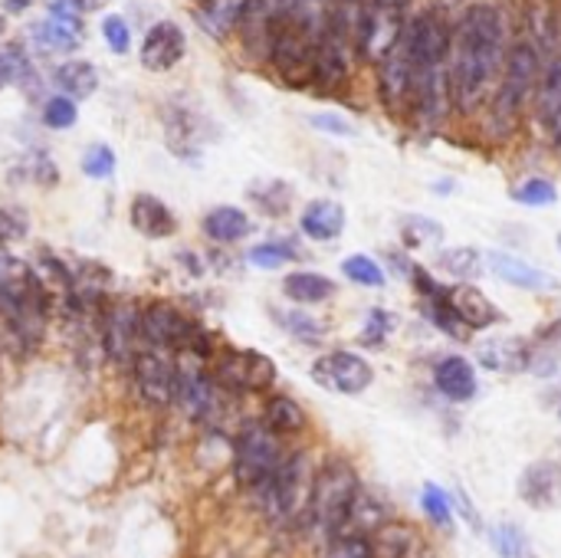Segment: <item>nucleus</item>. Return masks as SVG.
Returning <instances> with one entry per match:
<instances>
[{
	"label": "nucleus",
	"mask_w": 561,
	"mask_h": 558,
	"mask_svg": "<svg viewBox=\"0 0 561 558\" xmlns=\"http://www.w3.org/2000/svg\"><path fill=\"white\" fill-rule=\"evenodd\" d=\"M506 62V20L493 3H470L450 33V99L473 112L483 105L490 86Z\"/></svg>",
	"instance_id": "1"
},
{
	"label": "nucleus",
	"mask_w": 561,
	"mask_h": 558,
	"mask_svg": "<svg viewBox=\"0 0 561 558\" xmlns=\"http://www.w3.org/2000/svg\"><path fill=\"white\" fill-rule=\"evenodd\" d=\"M398 49L408 62V102L424 128H437L450 99V30L440 13H417L404 20Z\"/></svg>",
	"instance_id": "2"
},
{
	"label": "nucleus",
	"mask_w": 561,
	"mask_h": 558,
	"mask_svg": "<svg viewBox=\"0 0 561 558\" xmlns=\"http://www.w3.org/2000/svg\"><path fill=\"white\" fill-rule=\"evenodd\" d=\"M53 316V296L46 293L33 263L0 250V319L20 345H39Z\"/></svg>",
	"instance_id": "3"
},
{
	"label": "nucleus",
	"mask_w": 561,
	"mask_h": 558,
	"mask_svg": "<svg viewBox=\"0 0 561 558\" xmlns=\"http://www.w3.org/2000/svg\"><path fill=\"white\" fill-rule=\"evenodd\" d=\"M141 342L145 349H158L171 358H201L210 362L220 349L214 332L197 322L174 299H148L141 303Z\"/></svg>",
	"instance_id": "4"
},
{
	"label": "nucleus",
	"mask_w": 561,
	"mask_h": 558,
	"mask_svg": "<svg viewBox=\"0 0 561 558\" xmlns=\"http://www.w3.org/2000/svg\"><path fill=\"white\" fill-rule=\"evenodd\" d=\"M358 493H362V480H358V470L352 467V460L329 457L312 474L306 526L316 529L325 543L345 536Z\"/></svg>",
	"instance_id": "5"
},
{
	"label": "nucleus",
	"mask_w": 561,
	"mask_h": 558,
	"mask_svg": "<svg viewBox=\"0 0 561 558\" xmlns=\"http://www.w3.org/2000/svg\"><path fill=\"white\" fill-rule=\"evenodd\" d=\"M286 457V444L263 421H243L230 437V477L243 493L266 483Z\"/></svg>",
	"instance_id": "6"
},
{
	"label": "nucleus",
	"mask_w": 561,
	"mask_h": 558,
	"mask_svg": "<svg viewBox=\"0 0 561 558\" xmlns=\"http://www.w3.org/2000/svg\"><path fill=\"white\" fill-rule=\"evenodd\" d=\"M207 372L227 398H266L279 375L266 352L237 345H220L207 362Z\"/></svg>",
	"instance_id": "7"
},
{
	"label": "nucleus",
	"mask_w": 561,
	"mask_h": 558,
	"mask_svg": "<svg viewBox=\"0 0 561 558\" xmlns=\"http://www.w3.org/2000/svg\"><path fill=\"white\" fill-rule=\"evenodd\" d=\"M539 66H542V59H539L533 43H516L510 49V56L503 62V72H500V89L493 95V122H496V128L510 132L519 122V115H523V109H526L536 82H539Z\"/></svg>",
	"instance_id": "8"
},
{
	"label": "nucleus",
	"mask_w": 561,
	"mask_h": 558,
	"mask_svg": "<svg viewBox=\"0 0 561 558\" xmlns=\"http://www.w3.org/2000/svg\"><path fill=\"white\" fill-rule=\"evenodd\" d=\"M230 398L217 388V382L207 372V362L201 358H178V401L174 408L187 424L197 428H217L227 414Z\"/></svg>",
	"instance_id": "9"
},
{
	"label": "nucleus",
	"mask_w": 561,
	"mask_h": 558,
	"mask_svg": "<svg viewBox=\"0 0 561 558\" xmlns=\"http://www.w3.org/2000/svg\"><path fill=\"white\" fill-rule=\"evenodd\" d=\"M99 345L108 365L128 372L135 355L145 349L141 342V306L131 299H105L99 312Z\"/></svg>",
	"instance_id": "10"
},
{
	"label": "nucleus",
	"mask_w": 561,
	"mask_h": 558,
	"mask_svg": "<svg viewBox=\"0 0 561 558\" xmlns=\"http://www.w3.org/2000/svg\"><path fill=\"white\" fill-rule=\"evenodd\" d=\"M131 391L138 405L148 411H171L178 401V358L158 352V349H141L128 368Z\"/></svg>",
	"instance_id": "11"
},
{
	"label": "nucleus",
	"mask_w": 561,
	"mask_h": 558,
	"mask_svg": "<svg viewBox=\"0 0 561 558\" xmlns=\"http://www.w3.org/2000/svg\"><path fill=\"white\" fill-rule=\"evenodd\" d=\"M312 382L332 395H342V398H355V395H365L375 382V368L368 358H362L358 352H348V349H332L325 355H319L312 362Z\"/></svg>",
	"instance_id": "12"
},
{
	"label": "nucleus",
	"mask_w": 561,
	"mask_h": 558,
	"mask_svg": "<svg viewBox=\"0 0 561 558\" xmlns=\"http://www.w3.org/2000/svg\"><path fill=\"white\" fill-rule=\"evenodd\" d=\"M128 224L145 240H171L178 234V227H181L174 210L158 194H148V191L131 194V201H128Z\"/></svg>",
	"instance_id": "13"
},
{
	"label": "nucleus",
	"mask_w": 561,
	"mask_h": 558,
	"mask_svg": "<svg viewBox=\"0 0 561 558\" xmlns=\"http://www.w3.org/2000/svg\"><path fill=\"white\" fill-rule=\"evenodd\" d=\"M181 59H184V30L171 20L154 23L141 43V66L151 72H168Z\"/></svg>",
	"instance_id": "14"
},
{
	"label": "nucleus",
	"mask_w": 561,
	"mask_h": 558,
	"mask_svg": "<svg viewBox=\"0 0 561 558\" xmlns=\"http://www.w3.org/2000/svg\"><path fill=\"white\" fill-rule=\"evenodd\" d=\"M447 303H450V309L457 312V319H460L470 332L500 326V322L506 319L503 309H500L486 293H480L473 283H457L454 289H447Z\"/></svg>",
	"instance_id": "15"
},
{
	"label": "nucleus",
	"mask_w": 561,
	"mask_h": 558,
	"mask_svg": "<svg viewBox=\"0 0 561 558\" xmlns=\"http://www.w3.org/2000/svg\"><path fill=\"white\" fill-rule=\"evenodd\" d=\"M371 556L375 558H427V539L411 523H381L371 536Z\"/></svg>",
	"instance_id": "16"
},
{
	"label": "nucleus",
	"mask_w": 561,
	"mask_h": 558,
	"mask_svg": "<svg viewBox=\"0 0 561 558\" xmlns=\"http://www.w3.org/2000/svg\"><path fill=\"white\" fill-rule=\"evenodd\" d=\"M201 230L214 247H237L253 234V220L237 204H217L201 217Z\"/></svg>",
	"instance_id": "17"
},
{
	"label": "nucleus",
	"mask_w": 561,
	"mask_h": 558,
	"mask_svg": "<svg viewBox=\"0 0 561 558\" xmlns=\"http://www.w3.org/2000/svg\"><path fill=\"white\" fill-rule=\"evenodd\" d=\"M483 263L490 266V273H496L503 283H510V286H516V289L546 293V289H556V286H559L546 270H539V266H533V263H526V260H519V257H513V253H503V250H490V253L483 257Z\"/></svg>",
	"instance_id": "18"
},
{
	"label": "nucleus",
	"mask_w": 561,
	"mask_h": 558,
	"mask_svg": "<svg viewBox=\"0 0 561 558\" xmlns=\"http://www.w3.org/2000/svg\"><path fill=\"white\" fill-rule=\"evenodd\" d=\"M260 421L279 437H299L306 428H309V414L306 408L293 398V395H283V391H270L263 398V408H260Z\"/></svg>",
	"instance_id": "19"
},
{
	"label": "nucleus",
	"mask_w": 561,
	"mask_h": 558,
	"mask_svg": "<svg viewBox=\"0 0 561 558\" xmlns=\"http://www.w3.org/2000/svg\"><path fill=\"white\" fill-rule=\"evenodd\" d=\"M519 493L533 510H556V506H561V464H556V460L533 464L519 480Z\"/></svg>",
	"instance_id": "20"
},
{
	"label": "nucleus",
	"mask_w": 561,
	"mask_h": 558,
	"mask_svg": "<svg viewBox=\"0 0 561 558\" xmlns=\"http://www.w3.org/2000/svg\"><path fill=\"white\" fill-rule=\"evenodd\" d=\"M299 230L312 243H332L345 234V207L329 197L309 201L299 214Z\"/></svg>",
	"instance_id": "21"
},
{
	"label": "nucleus",
	"mask_w": 561,
	"mask_h": 558,
	"mask_svg": "<svg viewBox=\"0 0 561 558\" xmlns=\"http://www.w3.org/2000/svg\"><path fill=\"white\" fill-rule=\"evenodd\" d=\"M477 358L486 372L523 375L533 365V345L526 339H490L477 349Z\"/></svg>",
	"instance_id": "22"
},
{
	"label": "nucleus",
	"mask_w": 561,
	"mask_h": 558,
	"mask_svg": "<svg viewBox=\"0 0 561 558\" xmlns=\"http://www.w3.org/2000/svg\"><path fill=\"white\" fill-rule=\"evenodd\" d=\"M434 385L447 401L463 405L477 395V368L463 355H447L434 368Z\"/></svg>",
	"instance_id": "23"
},
{
	"label": "nucleus",
	"mask_w": 561,
	"mask_h": 558,
	"mask_svg": "<svg viewBox=\"0 0 561 558\" xmlns=\"http://www.w3.org/2000/svg\"><path fill=\"white\" fill-rule=\"evenodd\" d=\"M335 293H339L335 280H329L325 273H316V270H293L283 276V296L299 309L329 303Z\"/></svg>",
	"instance_id": "24"
},
{
	"label": "nucleus",
	"mask_w": 561,
	"mask_h": 558,
	"mask_svg": "<svg viewBox=\"0 0 561 558\" xmlns=\"http://www.w3.org/2000/svg\"><path fill=\"white\" fill-rule=\"evenodd\" d=\"M536 105H539V122H542L546 135L556 145H561V56L546 66L542 82H539Z\"/></svg>",
	"instance_id": "25"
},
{
	"label": "nucleus",
	"mask_w": 561,
	"mask_h": 558,
	"mask_svg": "<svg viewBox=\"0 0 561 558\" xmlns=\"http://www.w3.org/2000/svg\"><path fill=\"white\" fill-rule=\"evenodd\" d=\"M250 0H204V7L197 10V23L214 36V39H227L247 16Z\"/></svg>",
	"instance_id": "26"
},
{
	"label": "nucleus",
	"mask_w": 561,
	"mask_h": 558,
	"mask_svg": "<svg viewBox=\"0 0 561 558\" xmlns=\"http://www.w3.org/2000/svg\"><path fill=\"white\" fill-rule=\"evenodd\" d=\"M270 312H273V322H276L289 339H296V342H302V345H319V342L329 335V326H325L322 319L302 312L299 306H296V309H279V306H273Z\"/></svg>",
	"instance_id": "27"
},
{
	"label": "nucleus",
	"mask_w": 561,
	"mask_h": 558,
	"mask_svg": "<svg viewBox=\"0 0 561 558\" xmlns=\"http://www.w3.org/2000/svg\"><path fill=\"white\" fill-rule=\"evenodd\" d=\"M0 82H10L23 92H36L39 79L23 43H0Z\"/></svg>",
	"instance_id": "28"
},
{
	"label": "nucleus",
	"mask_w": 561,
	"mask_h": 558,
	"mask_svg": "<svg viewBox=\"0 0 561 558\" xmlns=\"http://www.w3.org/2000/svg\"><path fill=\"white\" fill-rule=\"evenodd\" d=\"M56 86L76 102V99H89L95 89H99V72L92 62L85 59H69V62H59L56 72H53Z\"/></svg>",
	"instance_id": "29"
},
{
	"label": "nucleus",
	"mask_w": 561,
	"mask_h": 558,
	"mask_svg": "<svg viewBox=\"0 0 561 558\" xmlns=\"http://www.w3.org/2000/svg\"><path fill=\"white\" fill-rule=\"evenodd\" d=\"M296 260H302V253H299V247H296L293 240H286V237H273V240H263V243H256V247L247 250V263H250L253 270H266V273L283 270V266H289V263H296Z\"/></svg>",
	"instance_id": "30"
},
{
	"label": "nucleus",
	"mask_w": 561,
	"mask_h": 558,
	"mask_svg": "<svg viewBox=\"0 0 561 558\" xmlns=\"http://www.w3.org/2000/svg\"><path fill=\"white\" fill-rule=\"evenodd\" d=\"M437 266H440L447 276H454L457 283H473V280L486 270L483 253H480V250H473V247H454V250H444V253L437 257Z\"/></svg>",
	"instance_id": "31"
},
{
	"label": "nucleus",
	"mask_w": 561,
	"mask_h": 558,
	"mask_svg": "<svg viewBox=\"0 0 561 558\" xmlns=\"http://www.w3.org/2000/svg\"><path fill=\"white\" fill-rule=\"evenodd\" d=\"M250 201L266 214V217H283L293 204V187L286 181H266V184H253Z\"/></svg>",
	"instance_id": "32"
},
{
	"label": "nucleus",
	"mask_w": 561,
	"mask_h": 558,
	"mask_svg": "<svg viewBox=\"0 0 561 558\" xmlns=\"http://www.w3.org/2000/svg\"><path fill=\"white\" fill-rule=\"evenodd\" d=\"M342 276L348 280V283H355V286H368V289H381L385 286V266L375 260V257H368V253H352V257H345L342 260Z\"/></svg>",
	"instance_id": "33"
},
{
	"label": "nucleus",
	"mask_w": 561,
	"mask_h": 558,
	"mask_svg": "<svg viewBox=\"0 0 561 558\" xmlns=\"http://www.w3.org/2000/svg\"><path fill=\"white\" fill-rule=\"evenodd\" d=\"M79 168H82V174L92 178V181H108V178L115 174V168H118V158H115V151H112L108 145L99 141V145H89V148H85Z\"/></svg>",
	"instance_id": "34"
},
{
	"label": "nucleus",
	"mask_w": 561,
	"mask_h": 558,
	"mask_svg": "<svg viewBox=\"0 0 561 558\" xmlns=\"http://www.w3.org/2000/svg\"><path fill=\"white\" fill-rule=\"evenodd\" d=\"M401 237H404V247H427L431 240H444V227L424 214H411L401 220Z\"/></svg>",
	"instance_id": "35"
},
{
	"label": "nucleus",
	"mask_w": 561,
	"mask_h": 558,
	"mask_svg": "<svg viewBox=\"0 0 561 558\" xmlns=\"http://www.w3.org/2000/svg\"><path fill=\"white\" fill-rule=\"evenodd\" d=\"M513 197L519 204H526V207H549V204L559 201V191H556V184L549 178H529L513 191Z\"/></svg>",
	"instance_id": "36"
},
{
	"label": "nucleus",
	"mask_w": 561,
	"mask_h": 558,
	"mask_svg": "<svg viewBox=\"0 0 561 558\" xmlns=\"http://www.w3.org/2000/svg\"><path fill=\"white\" fill-rule=\"evenodd\" d=\"M421 503H424V513L431 516L434 526H440V529H450V526H454V500H450L440 487L427 483Z\"/></svg>",
	"instance_id": "37"
},
{
	"label": "nucleus",
	"mask_w": 561,
	"mask_h": 558,
	"mask_svg": "<svg viewBox=\"0 0 561 558\" xmlns=\"http://www.w3.org/2000/svg\"><path fill=\"white\" fill-rule=\"evenodd\" d=\"M43 125L53 132H66L76 125V102L69 95H53L43 102Z\"/></svg>",
	"instance_id": "38"
},
{
	"label": "nucleus",
	"mask_w": 561,
	"mask_h": 558,
	"mask_svg": "<svg viewBox=\"0 0 561 558\" xmlns=\"http://www.w3.org/2000/svg\"><path fill=\"white\" fill-rule=\"evenodd\" d=\"M30 237V217L20 207H0V250L10 243H23Z\"/></svg>",
	"instance_id": "39"
},
{
	"label": "nucleus",
	"mask_w": 561,
	"mask_h": 558,
	"mask_svg": "<svg viewBox=\"0 0 561 558\" xmlns=\"http://www.w3.org/2000/svg\"><path fill=\"white\" fill-rule=\"evenodd\" d=\"M391 329H394V316L388 309H371L368 319H365V329H362V345L381 349L388 342Z\"/></svg>",
	"instance_id": "40"
},
{
	"label": "nucleus",
	"mask_w": 561,
	"mask_h": 558,
	"mask_svg": "<svg viewBox=\"0 0 561 558\" xmlns=\"http://www.w3.org/2000/svg\"><path fill=\"white\" fill-rule=\"evenodd\" d=\"M493 543H496V549H500V556L503 558H529L533 556V549H529V539H526V533L519 529V526H500L496 533H493Z\"/></svg>",
	"instance_id": "41"
},
{
	"label": "nucleus",
	"mask_w": 561,
	"mask_h": 558,
	"mask_svg": "<svg viewBox=\"0 0 561 558\" xmlns=\"http://www.w3.org/2000/svg\"><path fill=\"white\" fill-rule=\"evenodd\" d=\"M102 36H105L112 53H128L131 30H128V23L122 16H102Z\"/></svg>",
	"instance_id": "42"
},
{
	"label": "nucleus",
	"mask_w": 561,
	"mask_h": 558,
	"mask_svg": "<svg viewBox=\"0 0 561 558\" xmlns=\"http://www.w3.org/2000/svg\"><path fill=\"white\" fill-rule=\"evenodd\" d=\"M404 7H408V0H365V10H368L371 16H381V20H398V23H404V20H401Z\"/></svg>",
	"instance_id": "43"
},
{
	"label": "nucleus",
	"mask_w": 561,
	"mask_h": 558,
	"mask_svg": "<svg viewBox=\"0 0 561 558\" xmlns=\"http://www.w3.org/2000/svg\"><path fill=\"white\" fill-rule=\"evenodd\" d=\"M312 125L319 128V132H332V135H352L355 128L345 122V118H339V115H312Z\"/></svg>",
	"instance_id": "44"
},
{
	"label": "nucleus",
	"mask_w": 561,
	"mask_h": 558,
	"mask_svg": "<svg viewBox=\"0 0 561 558\" xmlns=\"http://www.w3.org/2000/svg\"><path fill=\"white\" fill-rule=\"evenodd\" d=\"M72 7L76 10H99V7H105V0H72Z\"/></svg>",
	"instance_id": "45"
},
{
	"label": "nucleus",
	"mask_w": 561,
	"mask_h": 558,
	"mask_svg": "<svg viewBox=\"0 0 561 558\" xmlns=\"http://www.w3.org/2000/svg\"><path fill=\"white\" fill-rule=\"evenodd\" d=\"M559 250H561V237H559Z\"/></svg>",
	"instance_id": "46"
},
{
	"label": "nucleus",
	"mask_w": 561,
	"mask_h": 558,
	"mask_svg": "<svg viewBox=\"0 0 561 558\" xmlns=\"http://www.w3.org/2000/svg\"><path fill=\"white\" fill-rule=\"evenodd\" d=\"M0 86H3V82H0Z\"/></svg>",
	"instance_id": "47"
}]
</instances>
